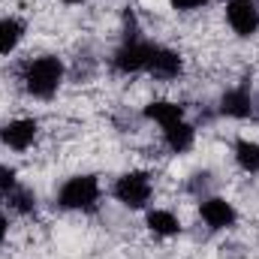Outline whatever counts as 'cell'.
<instances>
[{"label": "cell", "mask_w": 259, "mask_h": 259, "mask_svg": "<svg viewBox=\"0 0 259 259\" xmlns=\"http://www.w3.org/2000/svg\"><path fill=\"white\" fill-rule=\"evenodd\" d=\"M151 78L157 81H172L184 72V58L175 52V49H166V46H154L151 49V58H148V69H145Z\"/></svg>", "instance_id": "7"}, {"label": "cell", "mask_w": 259, "mask_h": 259, "mask_svg": "<svg viewBox=\"0 0 259 259\" xmlns=\"http://www.w3.org/2000/svg\"><path fill=\"white\" fill-rule=\"evenodd\" d=\"M64 3H69V6H75V3H84V0H64Z\"/></svg>", "instance_id": "19"}, {"label": "cell", "mask_w": 259, "mask_h": 259, "mask_svg": "<svg viewBox=\"0 0 259 259\" xmlns=\"http://www.w3.org/2000/svg\"><path fill=\"white\" fill-rule=\"evenodd\" d=\"M151 49L154 42H145V39H124L115 55H112V66L115 72L121 75H139L148 69V58H151Z\"/></svg>", "instance_id": "4"}, {"label": "cell", "mask_w": 259, "mask_h": 259, "mask_svg": "<svg viewBox=\"0 0 259 259\" xmlns=\"http://www.w3.org/2000/svg\"><path fill=\"white\" fill-rule=\"evenodd\" d=\"M154 196V184H151V175L142 172V169H133V172H124L118 181H115V199L130 208V211H142L148 208Z\"/></svg>", "instance_id": "3"}, {"label": "cell", "mask_w": 259, "mask_h": 259, "mask_svg": "<svg viewBox=\"0 0 259 259\" xmlns=\"http://www.w3.org/2000/svg\"><path fill=\"white\" fill-rule=\"evenodd\" d=\"M145 226H148L154 235H160V238H175V235H181V220H178L169 208H154V211H148V214H145Z\"/></svg>", "instance_id": "10"}, {"label": "cell", "mask_w": 259, "mask_h": 259, "mask_svg": "<svg viewBox=\"0 0 259 259\" xmlns=\"http://www.w3.org/2000/svg\"><path fill=\"white\" fill-rule=\"evenodd\" d=\"M100 181L94 175H72L58 190V205L66 211H94L100 205Z\"/></svg>", "instance_id": "2"}, {"label": "cell", "mask_w": 259, "mask_h": 259, "mask_svg": "<svg viewBox=\"0 0 259 259\" xmlns=\"http://www.w3.org/2000/svg\"><path fill=\"white\" fill-rule=\"evenodd\" d=\"M226 24L235 36L247 39L259 33V6L256 0H226Z\"/></svg>", "instance_id": "6"}, {"label": "cell", "mask_w": 259, "mask_h": 259, "mask_svg": "<svg viewBox=\"0 0 259 259\" xmlns=\"http://www.w3.org/2000/svg\"><path fill=\"white\" fill-rule=\"evenodd\" d=\"M36 136H39V124L33 118H15L0 127V142L9 151H27L36 142Z\"/></svg>", "instance_id": "8"}, {"label": "cell", "mask_w": 259, "mask_h": 259, "mask_svg": "<svg viewBox=\"0 0 259 259\" xmlns=\"http://www.w3.org/2000/svg\"><path fill=\"white\" fill-rule=\"evenodd\" d=\"M6 205H9L15 214H33V211H36V193L27 190V187H15L12 193L6 196Z\"/></svg>", "instance_id": "15"}, {"label": "cell", "mask_w": 259, "mask_h": 259, "mask_svg": "<svg viewBox=\"0 0 259 259\" xmlns=\"http://www.w3.org/2000/svg\"><path fill=\"white\" fill-rule=\"evenodd\" d=\"M64 61L55 55H39L33 61H27L21 69V88L36 97V100H49L58 94V88L64 84Z\"/></svg>", "instance_id": "1"}, {"label": "cell", "mask_w": 259, "mask_h": 259, "mask_svg": "<svg viewBox=\"0 0 259 259\" xmlns=\"http://www.w3.org/2000/svg\"><path fill=\"white\" fill-rule=\"evenodd\" d=\"M163 142H166V148H169L172 154H187V151L193 148V142H196L193 124H187V121H178V124H169V127H163Z\"/></svg>", "instance_id": "11"}, {"label": "cell", "mask_w": 259, "mask_h": 259, "mask_svg": "<svg viewBox=\"0 0 259 259\" xmlns=\"http://www.w3.org/2000/svg\"><path fill=\"white\" fill-rule=\"evenodd\" d=\"M235 163H238L241 172L256 175L259 172V142H253V139H238L235 142Z\"/></svg>", "instance_id": "14"}, {"label": "cell", "mask_w": 259, "mask_h": 259, "mask_svg": "<svg viewBox=\"0 0 259 259\" xmlns=\"http://www.w3.org/2000/svg\"><path fill=\"white\" fill-rule=\"evenodd\" d=\"M208 0H172V6L178 9V12H196V9H202Z\"/></svg>", "instance_id": "17"}, {"label": "cell", "mask_w": 259, "mask_h": 259, "mask_svg": "<svg viewBox=\"0 0 259 259\" xmlns=\"http://www.w3.org/2000/svg\"><path fill=\"white\" fill-rule=\"evenodd\" d=\"M27 24L15 15H3L0 18V55H12L18 49V42L24 39Z\"/></svg>", "instance_id": "13"}, {"label": "cell", "mask_w": 259, "mask_h": 259, "mask_svg": "<svg viewBox=\"0 0 259 259\" xmlns=\"http://www.w3.org/2000/svg\"><path fill=\"white\" fill-rule=\"evenodd\" d=\"M145 118L160 124V127H169V124H178L184 121V106L181 103H172V100H154L145 106Z\"/></svg>", "instance_id": "12"}, {"label": "cell", "mask_w": 259, "mask_h": 259, "mask_svg": "<svg viewBox=\"0 0 259 259\" xmlns=\"http://www.w3.org/2000/svg\"><path fill=\"white\" fill-rule=\"evenodd\" d=\"M220 115H226V118H235V121H241V118H250V115H253V94H250L244 84H238V88H229V91L220 97Z\"/></svg>", "instance_id": "9"}, {"label": "cell", "mask_w": 259, "mask_h": 259, "mask_svg": "<svg viewBox=\"0 0 259 259\" xmlns=\"http://www.w3.org/2000/svg\"><path fill=\"white\" fill-rule=\"evenodd\" d=\"M15 187H18V175H15V169L6 166V163H0V199H6Z\"/></svg>", "instance_id": "16"}, {"label": "cell", "mask_w": 259, "mask_h": 259, "mask_svg": "<svg viewBox=\"0 0 259 259\" xmlns=\"http://www.w3.org/2000/svg\"><path fill=\"white\" fill-rule=\"evenodd\" d=\"M199 217H202V223H205L208 229H214V232L232 229V226L238 223L235 205H232L229 199H223V196H205V199L199 202Z\"/></svg>", "instance_id": "5"}, {"label": "cell", "mask_w": 259, "mask_h": 259, "mask_svg": "<svg viewBox=\"0 0 259 259\" xmlns=\"http://www.w3.org/2000/svg\"><path fill=\"white\" fill-rule=\"evenodd\" d=\"M6 235H9V220H6V217H0V244L6 241Z\"/></svg>", "instance_id": "18"}]
</instances>
